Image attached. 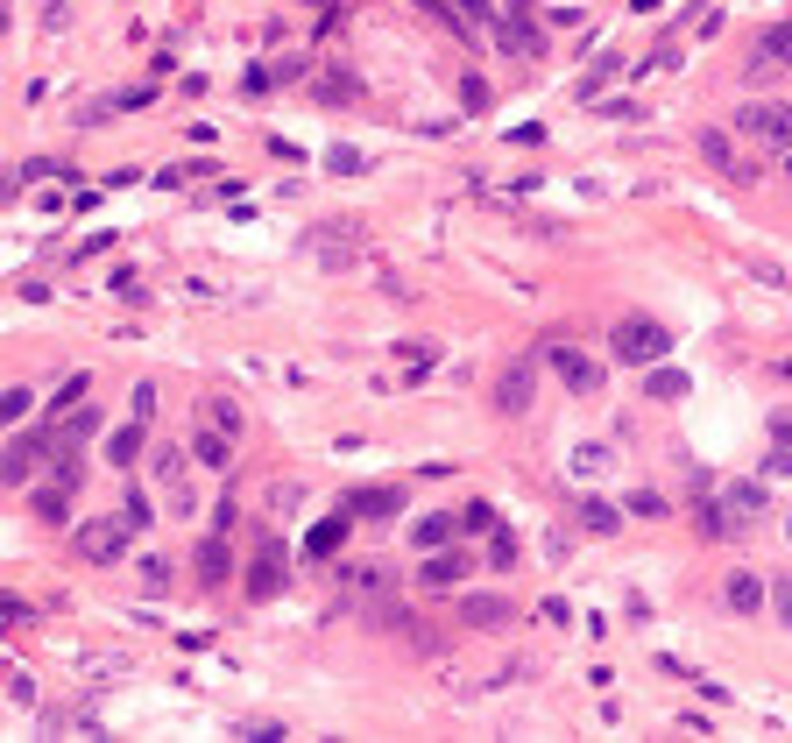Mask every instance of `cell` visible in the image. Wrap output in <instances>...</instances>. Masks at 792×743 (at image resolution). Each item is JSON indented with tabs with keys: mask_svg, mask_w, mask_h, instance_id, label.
Segmentation results:
<instances>
[{
	"mask_svg": "<svg viewBox=\"0 0 792 743\" xmlns=\"http://www.w3.org/2000/svg\"><path fill=\"white\" fill-rule=\"evenodd\" d=\"M608 347H616L623 368H651V362H665V354H672V333L659 319H645V311H630V319H616Z\"/></svg>",
	"mask_w": 792,
	"mask_h": 743,
	"instance_id": "6da1fadb",
	"label": "cell"
},
{
	"mask_svg": "<svg viewBox=\"0 0 792 743\" xmlns=\"http://www.w3.org/2000/svg\"><path fill=\"white\" fill-rule=\"evenodd\" d=\"M362 248H368V227H362V220H319V227L305 234V256L326 262V270H347V262H362Z\"/></svg>",
	"mask_w": 792,
	"mask_h": 743,
	"instance_id": "7a4b0ae2",
	"label": "cell"
},
{
	"mask_svg": "<svg viewBox=\"0 0 792 743\" xmlns=\"http://www.w3.org/2000/svg\"><path fill=\"white\" fill-rule=\"evenodd\" d=\"M736 135L765 142V149H792V99H743L736 107Z\"/></svg>",
	"mask_w": 792,
	"mask_h": 743,
	"instance_id": "3957f363",
	"label": "cell"
},
{
	"mask_svg": "<svg viewBox=\"0 0 792 743\" xmlns=\"http://www.w3.org/2000/svg\"><path fill=\"white\" fill-rule=\"evenodd\" d=\"M43 460H57V433H14L0 446V488H22Z\"/></svg>",
	"mask_w": 792,
	"mask_h": 743,
	"instance_id": "277c9868",
	"label": "cell"
},
{
	"mask_svg": "<svg viewBox=\"0 0 792 743\" xmlns=\"http://www.w3.org/2000/svg\"><path fill=\"white\" fill-rule=\"evenodd\" d=\"M488 397H496L503 418H524L531 397H537V362H531V354H517L510 368H496V390H488Z\"/></svg>",
	"mask_w": 792,
	"mask_h": 743,
	"instance_id": "5b68a950",
	"label": "cell"
},
{
	"mask_svg": "<svg viewBox=\"0 0 792 743\" xmlns=\"http://www.w3.org/2000/svg\"><path fill=\"white\" fill-rule=\"evenodd\" d=\"M128 539H134V524L121 517H99V524H79V559H93V567H121V553H128Z\"/></svg>",
	"mask_w": 792,
	"mask_h": 743,
	"instance_id": "8992f818",
	"label": "cell"
},
{
	"mask_svg": "<svg viewBox=\"0 0 792 743\" xmlns=\"http://www.w3.org/2000/svg\"><path fill=\"white\" fill-rule=\"evenodd\" d=\"M545 368H552V376H559V382H566L574 397H594V390H602V368H594L588 354L574 347V340H559V347H545Z\"/></svg>",
	"mask_w": 792,
	"mask_h": 743,
	"instance_id": "52a82bcc",
	"label": "cell"
},
{
	"mask_svg": "<svg viewBox=\"0 0 792 743\" xmlns=\"http://www.w3.org/2000/svg\"><path fill=\"white\" fill-rule=\"evenodd\" d=\"M496 43H503L510 57H524V64H531V57H545V36H537V22H531V8H524V0H510V8H503Z\"/></svg>",
	"mask_w": 792,
	"mask_h": 743,
	"instance_id": "ba28073f",
	"label": "cell"
},
{
	"mask_svg": "<svg viewBox=\"0 0 792 743\" xmlns=\"http://www.w3.org/2000/svg\"><path fill=\"white\" fill-rule=\"evenodd\" d=\"M785 64H792V22H779V28H765V36H757V50H750V85H771Z\"/></svg>",
	"mask_w": 792,
	"mask_h": 743,
	"instance_id": "9c48e42d",
	"label": "cell"
},
{
	"mask_svg": "<svg viewBox=\"0 0 792 743\" xmlns=\"http://www.w3.org/2000/svg\"><path fill=\"white\" fill-rule=\"evenodd\" d=\"M694 142H700V156H708L714 170L729 177V185H757V163L743 156V149H729V135H722V128H700Z\"/></svg>",
	"mask_w": 792,
	"mask_h": 743,
	"instance_id": "30bf717a",
	"label": "cell"
},
{
	"mask_svg": "<svg viewBox=\"0 0 792 743\" xmlns=\"http://www.w3.org/2000/svg\"><path fill=\"white\" fill-rule=\"evenodd\" d=\"M453 616L468 623V630H503V623L517 616V602H510V594H460Z\"/></svg>",
	"mask_w": 792,
	"mask_h": 743,
	"instance_id": "8fae6325",
	"label": "cell"
},
{
	"mask_svg": "<svg viewBox=\"0 0 792 743\" xmlns=\"http://www.w3.org/2000/svg\"><path fill=\"white\" fill-rule=\"evenodd\" d=\"M149 474L170 488V510H191V488H185V446H149Z\"/></svg>",
	"mask_w": 792,
	"mask_h": 743,
	"instance_id": "7c38bea8",
	"label": "cell"
},
{
	"mask_svg": "<svg viewBox=\"0 0 792 743\" xmlns=\"http://www.w3.org/2000/svg\"><path fill=\"white\" fill-rule=\"evenodd\" d=\"M354 539V510H347V503H340V510L333 517H319V524H311V559H340V545H347Z\"/></svg>",
	"mask_w": 792,
	"mask_h": 743,
	"instance_id": "4fadbf2b",
	"label": "cell"
},
{
	"mask_svg": "<svg viewBox=\"0 0 792 743\" xmlns=\"http://www.w3.org/2000/svg\"><path fill=\"white\" fill-rule=\"evenodd\" d=\"M199 581H205V588H227V581H234V545H227V531L199 539Z\"/></svg>",
	"mask_w": 792,
	"mask_h": 743,
	"instance_id": "5bb4252c",
	"label": "cell"
},
{
	"mask_svg": "<svg viewBox=\"0 0 792 743\" xmlns=\"http://www.w3.org/2000/svg\"><path fill=\"white\" fill-rule=\"evenodd\" d=\"M574 524L588 531V539H616V531H623V510H616V503H602V496H580L574 503Z\"/></svg>",
	"mask_w": 792,
	"mask_h": 743,
	"instance_id": "9a60e30c",
	"label": "cell"
},
{
	"mask_svg": "<svg viewBox=\"0 0 792 743\" xmlns=\"http://www.w3.org/2000/svg\"><path fill=\"white\" fill-rule=\"evenodd\" d=\"M347 510H354V517H368V524H382V517H397V510H403V482H390V488H354Z\"/></svg>",
	"mask_w": 792,
	"mask_h": 743,
	"instance_id": "2e32d148",
	"label": "cell"
},
{
	"mask_svg": "<svg viewBox=\"0 0 792 743\" xmlns=\"http://www.w3.org/2000/svg\"><path fill=\"white\" fill-rule=\"evenodd\" d=\"M460 581H468V559L446 553V545L425 559V567H417V588H432V594H439V588H460Z\"/></svg>",
	"mask_w": 792,
	"mask_h": 743,
	"instance_id": "e0dca14e",
	"label": "cell"
},
{
	"mask_svg": "<svg viewBox=\"0 0 792 743\" xmlns=\"http://www.w3.org/2000/svg\"><path fill=\"white\" fill-rule=\"evenodd\" d=\"M283 567H291L283 553H262L256 567H248V594H256V602H276L283 594Z\"/></svg>",
	"mask_w": 792,
	"mask_h": 743,
	"instance_id": "ac0fdd59",
	"label": "cell"
},
{
	"mask_svg": "<svg viewBox=\"0 0 792 743\" xmlns=\"http://www.w3.org/2000/svg\"><path fill=\"white\" fill-rule=\"evenodd\" d=\"M765 594H771V588L757 581V574H743V567H736V574H729V588H722V602L736 609V616H750V609H765Z\"/></svg>",
	"mask_w": 792,
	"mask_h": 743,
	"instance_id": "d6986e66",
	"label": "cell"
},
{
	"mask_svg": "<svg viewBox=\"0 0 792 743\" xmlns=\"http://www.w3.org/2000/svg\"><path fill=\"white\" fill-rule=\"evenodd\" d=\"M722 503H729V517H736V524H757V517H765V488H757V482H729Z\"/></svg>",
	"mask_w": 792,
	"mask_h": 743,
	"instance_id": "ffe728a7",
	"label": "cell"
},
{
	"mask_svg": "<svg viewBox=\"0 0 792 743\" xmlns=\"http://www.w3.org/2000/svg\"><path fill=\"white\" fill-rule=\"evenodd\" d=\"M205 425H213V433H227V439H241L248 433V418H241V404H234V397H205Z\"/></svg>",
	"mask_w": 792,
	"mask_h": 743,
	"instance_id": "44dd1931",
	"label": "cell"
},
{
	"mask_svg": "<svg viewBox=\"0 0 792 743\" xmlns=\"http://www.w3.org/2000/svg\"><path fill=\"white\" fill-rule=\"evenodd\" d=\"M319 99L326 107H354V99H362V79H354V71H319Z\"/></svg>",
	"mask_w": 792,
	"mask_h": 743,
	"instance_id": "7402d4cb",
	"label": "cell"
},
{
	"mask_svg": "<svg viewBox=\"0 0 792 743\" xmlns=\"http://www.w3.org/2000/svg\"><path fill=\"white\" fill-rule=\"evenodd\" d=\"M460 531V517H446V510H432V517H417V531H411V545H425V553H439L446 539Z\"/></svg>",
	"mask_w": 792,
	"mask_h": 743,
	"instance_id": "603a6c76",
	"label": "cell"
},
{
	"mask_svg": "<svg viewBox=\"0 0 792 743\" xmlns=\"http://www.w3.org/2000/svg\"><path fill=\"white\" fill-rule=\"evenodd\" d=\"M645 390L659 397V404H672V397H686V368H665V362H651V376H645Z\"/></svg>",
	"mask_w": 792,
	"mask_h": 743,
	"instance_id": "cb8c5ba5",
	"label": "cell"
},
{
	"mask_svg": "<svg viewBox=\"0 0 792 743\" xmlns=\"http://www.w3.org/2000/svg\"><path fill=\"white\" fill-rule=\"evenodd\" d=\"M608 460H616V446H574V460H566V468H574L580 482H594V474H608Z\"/></svg>",
	"mask_w": 792,
	"mask_h": 743,
	"instance_id": "d4e9b609",
	"label": "cell"
},
{
	"mask_svg": "<svg viewBox=\"0 0 792 743\" xmlns=\"http://www.w3.org/2000/svg\"><path fill=\"white\" fill-rule=\"evenodd\" d=\"M99 433V411H71V418H57V446H85Z\"/></svg>",
	"mask_w": 792,
	"mask_h": 743,
	"instance_id": "484cf974",
	"label": "cell"
},
{
	"mask_svg": "<svg viewBox=\"0 0 792 743\" xmlns=\"http://www.w3.org/2000/svg\"><path fill=\"white\" fill-rule=\"evenodd\" d=\"M142 446H149V433H142V425H121V433L107 439V460H114V468H128V460L142 453Z\"/></svg>",
	"mask_w": 792,
	"mask_h": 743,
	"instance_id": "4316f807",
	"label": "cell"
},
{
	"mask_svg": "<svg viewBox=\"0 0 792 743\" xmlns=\"http://www.w3.org/2000/svg\"><path fill=\"white\" fill-rule=\"evenodd\" d=\"M191 453H199V460H205V468H227V453H234V439H227V433H213V425H205V433H199V446H191Z\"/></svg>",
	"mask_w": 792,
	"mask_h": 743,
	"instance_id": "83f0119b",
	"label": "cell"
},
{
	"mask_svg": "<svg viewBox=\"0 0 792 743\" xmlns=\"http://www.w3.org/2000/svg\"><path fill=\"white\" fill-rule=\"evenodd\" d=\"M36 517H43V524H64V517H71V488H43V496H36Z\"/></svg>",
	"mask_w": 792,
	"mask_h": 743,
	"instance_id": "f1b7e54d",
	"label": "cell"
},
{
	"mask_svg": "<svg viewBox=\"0 0 792 743\" xmlns=\"http://www.w3.org/2000/svg\"><path fill=\"white\" fill-rule=\"evenodd\" d=\"M616 71H623V57H602V64H594L588 79H580V99H588V107H594V99H602V85L616 79Z\"/></svg>",
	"mask_w": 792,
	"mask_h": 743,
	"instance_id": "f546056e",
	"label": "cell"
},
{
	"mask_svg": "<svg viewBox=\"0 0 792 743\" xmlns=\"http://www.w3.org/2000/svg\"><path fill=\"white\" fill-rule=\"evenodd\" d=\"M8 701L14 708H36V680H28L22 665H8Z\"/></svg>",
	"mask_w": 792,
	"mask_h": 743,
	"instance_id": "4dcf8cb0",
	"label": "cell"
},
{
	"mask_svg": "<svg viewBox=\"0 0 792 743\" xmlns=\"http://www.w3.org/2000/svg\"><path fill=\"white\" fill-rule=\"evenodd\" d=\"M28 404H36L28 390H0V425H22V418H28Z\"/></svg>",
	"mask_w": 792,
	"mask_h": 743,
	"instance_id": "1f68e13d",
	"label": "cell"
},
{
	"mask_svg": "<svg viewBox=\"0 0 792 743\" xmlns=\"http://www.w3.org/2000/svg\"><path fill=\"white\" fill-rule=\"evenodd\" d=\"M79 397H85V376H71V382H64V390H57V397H50V425H57V418H64V411H71V404H79Z\"/></svg>",
	"mask_w": 792,
	"mask_h": 743,
	"instance_id": "d6a6232c",
	"label": "cell"
},
{
	"mask_svg": "<svg viewBox=\"0 0 792 743\" xmlns=\"http://www.w3.org/2000/svg\"><path fill=\"white\" fill-rule=\"evenodd\" d=\"M121 517L134 531H149V503H142V488H121Z\"/></svg>",
	"mask_w": 792,
	"mask_h": 743,
	"instance_id": "836d02e7",
	"label": "cell"
},
{
	"mask_svg": "<svg viewBox=\"0 0 792 743\" xmlns=\"http://www.w3.org/2000/svg\"><path fill=\"white\" fill-rule=\"evenodd\" d=\"M326 170H333V177H354V170H362V149H326Z\"/></svg>",
	"mask_w": 792,
	"mask_h": 743,
	"instance_id": "e575fe53",
	"label": "cell"
},
{
	"mask_svg": "<svg viewBox=\"0 0 792 743\" xmlns=\"http://www.w3.org/2000/svg\"><path fill=\"white\" fill-rule=\"evenodd\" d=\"M460 531H496V510H488V503H468V510H460Z\"/></svg>",
	"mask_w": 792,
	"mask_h": 743,
	"instance_id": "d590c367",
	"label": "cell"
},
{
	"mask_svg": "<svg viewBox=\"0 0 792 743\" xmlns=\"http://www.w3.org/2000/svg\"><path fill=\"white\" fill-rule=\"evenodd\" d=\"M142 581L163 594V588H170V559H163V553H149V559H142Z\"/></svg>",
	"mask_w": 792,
	"mask_h": 743,
	"instance_id": "8d00e7d4",
	"label": "cell"
},
{
	"mask_svg": "<svg viewBox=\"0 0 792 743\" xmlns=\"http://www.w3.org/2000/svg\"><path fill=\"white\" fill-rule=\"evenodd\" d=\"M43 28H50V36H64V28H71V8H64V0H43Z\"/></svg>",
	"mask_w": 792,
	"mask_h": 743,
	"instance_id": "74e56055",
	"label": "cell"
},
{
	"mask_svg": "<svg viewBox=\"0 0 792 743\" xmlns=\"http://www.w3.org/2000/svg\"><path fill=\"white\" fill-rule=\"evenodd\" d=\"M460 107L482 114V107H488V85H482V79H460Z\"/></svg>",
	"mask_w": 792,
	"mask_h": 743,
	"instance_id": "f35d334b",
	"label": "cell"
},
{
	"mask_svg": "<svg viewBox=\"0 0 792 743\" xmlns=\"http://www.w3.org/2000/svg\"><path fill=\"white\" fill-rule=\"evenodd\" d=\"M630 510H637V517H665V496H651V488H637V496H630Z\"/></svg>",
	"mask_w": 792,
	"mask_h": 743,
	"instance_id": "ab89813d",
	"label": "cell"
},
{
	"mask_svg": "<svg viewBox=\"0 0 792 743\" xmlns=\"http://www.w3.org/2000/svg\"><path fill=\"white\" fill-rule=\"evenodd\" d=\"M488 559H496V567H517V539H510V531H503V539L488 545Z\"/></svg>",
	"mask_w": 792,
	"mask_h": 743,
	"instance_id": "60d3db41",
	"label": "cell"
},
{
	"mask_svg": "<svg viewBox=\"0 0 792 743\" xmlns=\"http://www.w3.org/2000/svg\"><path fill=\"white\" fill-rule=\"evenodd\" d=\"M241 93H248V99H262V93H269V71H262V64H248V79H241Z\"/></svg>",
	"mask_w": 792,
	"mask_h": 743,
	"instance_id": "b9f144b4",
	"label": "cell"
},
{
	"mask_svg": "<svg viewBox=\"0 0 792 743\" xmlns=\"http://www.w3.org/2000/svg\"><path fill=\"white\" fill-rule=\"evenodd\" d=\"M234 736H248V743H262V736H283V722H241Z\"/></svg>",
	"mask_w": 792,
	"mask_h": 743,
	"instance_id": "7bdbcfd3",
	"label": "cell"
},
{
	"mask_svg": "<svg viewBox=\"0 0 792 743\" xmlns=\"http://www.w3.org/2000/svg\"><path fill=\"white\" fill-rule=\"evenodd\" d=\"M765 474H792V446H771V453H765Z\"/></svg>",
	"mask_w": 792,
	"mask_h": 743,
	"instance_id": "ee69618b",
	"label": "cell"
},
{
	"mask_svg": "<svg viewBox=\"0 0 792 743\" xmlns=\"http://www.w3.org/2000/svg\"><path fill=\"white\" fill-rule=\"evenodd\" d=\"M765 425H771V439H779V446H792V411H771Z\"/></svg>",
	"mask_w": 792,
	"mask_h": 743,
	"instance_id": "f6af8a7d",
	"label": "cell"
},
{
	"mask_svg": "<svg viewBox=\"0 0 792 743\" xmlns=\"http://www.w3.org/2000/svg\"><path fill=\"white\" fill-rule=\"evenodd\" d=\"M771 602H779V616L792 623V581H779V588H771Z\"/></svg>",
	"mask_w": 792,
	"mask_h": 743,
	"instance_id": "bcb514c9",
	"label": "cell"
},
{
	"mask_svg": "<svg viewBox=\"0 0 792 743\" xmlns=\"http://www.w3.org/2000/svg\"><path fill=\"white\" fill-rule=\"evenodd\" d=\"M779 163H785V177H792V149H779Z\"/></svg>",
	"mask_w": 792,
	"mask_h": 743,
	"instance_id": "7dc6e473",
	"label": "cell"
},
{
	"mask_svg": "<svg viewBox=\"0 0 792 743\" xmlns=\"http://www.w3.org/2000/svg\"><path fill=\"white\" fill-rule=\"evenodd\" d=\"M779 376H785V382H792V354H785V362H779Z\"/></svg>",
	"mask_w": 792,
	"mask_h": 743,
	"instance_id": "c3c4849f",
	"label": "cell"
},
{
	"mask_svg": "<svg viewBox=\"0 0 792 743\" xmlns=\"http://www.w3.org/2000/svg\"><path fill=\"white\" fill-rule=\"evenodd\" d=\"M0 36H8V0H0Z\"/></svg>",
	"mask_w": 792,
	"mask_h": 743,
	"instance_id": "681fc988",
	"label": "cell"
}]
</instances>
